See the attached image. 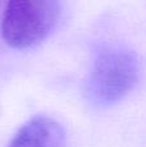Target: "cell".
<instances>
[{
    "mask_svg": "<svg viewBox=\"0 0 146 147\" xmlns=\"http://www.w3.org/2000/svg\"><path fill=\"white\" fill-rule=\"evenodd\" d=\"M0 4H1V0H0Z\"/></svg>",
    "mask_w": 146,
    "mask_h": 147,
    "instance_id": "obj_4",
    "label": "cell"
},
{
    "mask_svg": "<svg viewBox=\"0 0 146 147\" xmlns=\"http://www.w3.org/2000/svg\"><path fill=\"white\" fill-rule=\"evenodd\" d=\"M139 78V63L131 52L105 51L97 57L85 86L87 97L96 106L119 102L133 89Z\"/></svg>",
    "mask_w": 146,
    "mask_h": 147,
    "instance_id": "obj_2",
    "label": "cell"
},
{
    "mask_svg": "<svg viewBox=\"0 0 146 147\" xmlns=\"http://www.w3.org/2000/svg\"><path fill=\"white\" fill-rule=\"evenodd\" d=\"M59 0H7L1 35L9 47L26 49L38 45L54 28Z\"/></svg>",
    "mask_w": 146,
    "mask_h": 147,
    "instance_id": "obj_1",
    "label": "cell"
},
{
    "mask_svg": "<svg viewBox=\"0 0 146 147\" xmlns=\"http://www.w3.org/2000/svg\"><path fill=\"white\" fill-rule=\"evenodd\" d=\"M65 130L49 116H35L20 128L8 147H64Z\"/></svg>",
    "mask_w": 146,
    "mask_h": 147,
    "instance_id": "obj_3",
    "label": "cell"
}]
</instances>
